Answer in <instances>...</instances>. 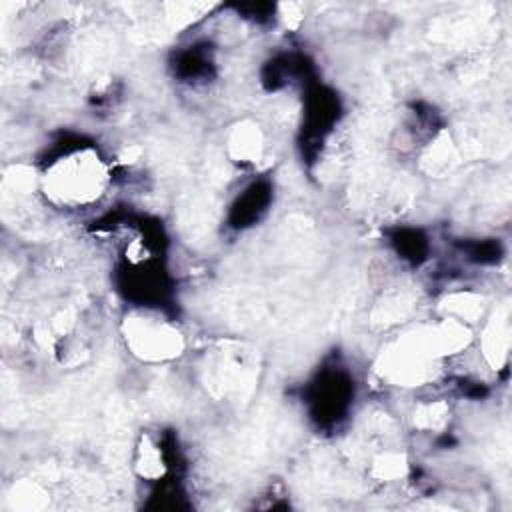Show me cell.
Segmentation results:
<instances>
[{
	"instance_id": "1",
	"label": "cell",
	"mask_w": 512,
	"mask_h": 512,
	"mask_svg": "<svg viewBox=\"0 0 512 512\" xmlns=\"http://www.w3.org/2000/svg\"><path fill=\"white\" fill-rule=\"evenodd\" d=\"M104 180L106 174L98 154L90 148H78L50 164L46 190L62 204L82 206L100 194Z\"/></svg>"
}]
</instances>
